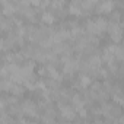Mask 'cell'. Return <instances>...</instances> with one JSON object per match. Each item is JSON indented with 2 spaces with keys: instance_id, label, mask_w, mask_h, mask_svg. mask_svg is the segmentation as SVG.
I'll return each instance as SVG.
<instances>
[{
  "instance_id": "1",
  "label": "cell",
  "mask_w": 124,
  "mask_h": 124,
  "mask_svg": "<svg viewBox=\"0 0 124 124\" xmlns=\"http://www.w3.org/2000/svg\"><path fill=\"white\" fill-rule=\"evenodd\" d=\"M109 32H111V38H112V41H115V42H120V41H121V38H123V32H121V28H120L117 23L109 25Z\"/></svg>"
},
{
  "instance_id": "2",
  "label": "cell",
  "mask_w": 124,
  "mask_h": 124,
  "mask_svg": "<svg viewBox=\"0 0 124 124\" xmlns=\"http://www.w3.org/2000/svg\"><path fill=\"white\" fill-rule=\"evenodd\" d=\"M69 10H70L72 15H80L82 10H83V3H80V2H75V3L70 5Z\"/></svg>"
},
{
  "instance_id": "3",
  "label": "cell",
  "mask_w": 124,
  "mask_h": 124,
  "mask_svg": "<svg viewBox=\"0 0 124 124\" xmlns=\"http://www.w3.org/2000/svg\"><path fill=\"white\" fill-rule=\"evenodd\" d=\"M112 8H114V3L112 2H104V3H101L99 5V13H109L111 10H112Z\"/></svg>"
},
{
  "instance_id": "4",
  "label": "cell",
  "mask_w": 124,
  "mask_h": 124,
  "mask_svg": "<svg viewBox=\"0 0 124 124\" xmlns=\"http://www.w3.org/2000/svg\"><path fill=\"white\" fill-rule=\"evenodd\" d=\"M60 109H61V114H63V117H66L67 120H73L75 118V111L70 109L69 107H63L60 105Z\"/></svg>"
},
{
  "instance_id": "5",
  "label": "cell",
  "mask_w": 124,
  "mask_h": 124,
  "mask_svg": "<svg viewBox=\"0 0 124 124\" xmlns=\"http://www.w3.org/2000/svg\"><path fill=\"white\" fill-rule=\"evenodd\" d=\"M41 18H42V21H44L45 23H53V22H54V16H53L51 12H47V10L42 12V16H41Z\"/></svg>"
},
{
  "instance_id": "6",
  "label": "cell",
  "mask_w": 124,
  "mask_h": 124,
  "mask_svg": "<svg viewBox=\"0 0 124 124\" xmlns=\"http://www.w3.org/2000/svg\"><path fill=\"white\" fill-rule=\"evenodd\" d=\"M34 104H31V102H28L25 107H23V111L26 112V114H29V115H35V109H34Z\"/></svg>"
},
{
  "instance_id": "7",
  "label": "cell",
  "mask_w": 124,
  "mask_h": 124,
  "mask_svg": "<svg viewBox=\"0 0 124 124\" xmlns=\"http://www.w3.org/2000/svg\"><path fill=\"white\" fill-rule=\"evenodd\" d=\"M47 73H48L53 79H60V73H58V70H55L54 67H48V69H47Z\"/></svg>"
},
{
  "instance_id": "8",
  "label": "cell",
  "mask_w": 124,
  "mask_h": 124,
  "mask_svg": "<svg viewBox=\"0 0 124 124\" xmlns=\"http://www.w3.org/2000/svg\"><path fill=\"white\" fill-rule=\"evenodd\" d=\"M80 85H82V86H89V85H91V79H89L88 76H82V78H80Z\"/></svg>"
},
{
  "instance_id": "9",
  "label": "cell",
  "mask_w": 124,
  "mask_h": 124,
  "mask_svg": "<svg viewBox=\"0 0 124 124\" xmlns=\"http://www.w3.org/2000/svg\"><path fill=\"white\" fill-rule=\"evenodd\" d=\"M53 6H54V8H60V6H63V2H54Z\"/></svg>"
},
{
  "instance_id": "10",
  "label": "cell",
  "mask_w": 124,
  "mask_h": 124,
  "mask_svg": "<svg viewBox=\"0 0 124 124\" xmlns=\"http://www.w3.org/2000/svg\"><path fill=\"white\" fill-rule=\"evenodd\" d=\"M114 99H115V101H118L121 105H124V98H117V96H114Z\"/></svg>"
},
{
  "instance_id": "11",
  "label": "cell",
  "mask_w": 124,
  "mask_h": 124,
  "mask_svg": "<svg viewBox=\"0 0 124 124\" xmlns=\"http://www.w3.org/2000/svg\"><path fill=\"white\" fill-rule=\"evenodd\" d=\"M19 124H26V121H25V120H22V118H21V120H19Z\"/></svg>"
},
{
  "instance_id": "12",
  "label": "cell",
  "mask_w": 124,
  "mask_h": 124,
  "mask_svg": "<svg viewBox=\"0 0 124 124\" xmlns=\"http://www.w3.org/2000/svg\"><path fill=\"white\" fill-rule=\"evenodd\" d=\"M120 123H121V124H124V115H123V117L120 118Z\"/></svg>"
},
{
  "instance_id": "13",
  "label": "cell",
  "mask_w": 124,
  "mask_h": 124,
  "mask_svg": "<svg viewBox=\"0 0 124 124\" xmlns=\"http://www.w3.org/2000/svg\"><path fill=\"white\" fill-rule=\"evenodd\" d=\"M80 124H88V123H80Z\"/></svg>"
}]
</instances>
